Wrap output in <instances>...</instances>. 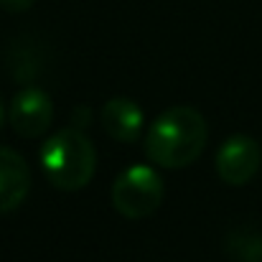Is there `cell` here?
<instances>
[{
    "label": "cell",
    "mask_w": 262,
    "mask_h": 262,
    "mask_svg": "<svg viewBox=\"0 0 262 262\" xmlns=\"http://www.w3.org/2000/svg\"><path fill=\"white\" fill-rule=\"evenodd\" d=\"M209 140V125L206 117L193 107H171L161 112L148 133H145V156L150 163L178 171L191 166L206 148Z\"/></svg>",
    "instance_id": "6da1fadb"
},
{
    "label": "cell",
    "mask_w": 262,
    "mask_h": 262,
    "mask_svg": "<svg viewBox=\"0 0 262 262\" xmlns=\"http://www.w3.org/2000/svg\"><path fill=\"white\" fill-rule=\"evenodd\" d=\"M41 168L59 191H82L97 171V150L84 130L64 127L41 145Z\"/></svg>",
    "instance_id": "7a4b0ae2"
},
{
    "label": "cell",
    "mask_w": 262,
    "mask_h": 262,
    "mask_svg": "<svg viewBox=\"0 0 262 262\" xmlns=\"http://www.w3.org/2000/svg\"><path fill=\"white\" fill-rule=\"evenodd\" d=\"M166 196V183L161 173L145 163L125 168L112 183V206L125 219H148L153 216Z\"/></svg>",
    "instance_id": "3957f363"
},
{
    "label": "cell",
    "mask_w": 262,
    "mask_h": 262,
    "mask_svg": "<svg viewBox=\"0 0 262 262\" xmlns=\"http://www.w3.org/2000/svg\"><path fill=\"white\" fill-rule=\"evenodd\" d=\"M216 176L229 186H245L250 183L262 166V148L260 143L245 133L229 135L219 150H216Z\"/></svg>",
    "instance_id": "277c9868"
},
{
    "label": "cell",
    "mask_w": 262,
    "mask_h": 262,
    "mask_svg": "<svg viewBox=\"0 0 262 262\" xmlns=\"http://www.w3.org/2000/svg\"><path fill=\"white\" fill-rule=\"evenodd\" d=\"M8 122L18 138L33 140L49 133L54 122V102L38 87H23L8 104Z\"/></svg>",
    "instance_id": "5b68a950"
},
{
    "label": "cell",
    "mask_w": 262,
    "mask_h": 262,
    "mask_svg": "<svg viewBox=\"0 0 262 262\" xmlns=\"http://www.w3.org/2000/svg\"><path fill=\"white\" fill-rule=\"evenodd\" d=\"M31 191V168L26 158L8 148L0 145V214L15 211Z\"/></svg>",
    "instance_id": "8992f818"
},
{
    "label": "cell",
    "mask_w": 262,
    "mask_h": 262,
    "mask_svg": "<svg viewBox=\"0 0 262 262\" xmlns=\"http://www.w3.org/2000/svg\"><path fill=\"white\" fill-rule=\"evenodd\" d=\"M102 127L104 133L117 140V143H135L143 135L145 127V115L138 102L130 97H112L102 104Z\"/></svg>",
    "instance_id": "52a82bcc"
},
{
    "label": "cell",
    "mask_w": 262,
    "mask_h": 262,
    "mask_svg": "<svg viewBox=\"0 0 262 262\" xmlns=\"http://www.w3.org/2000/svg\"><path fill=\"white\" fill-rule=\"evenodd\" d=\"M229 250L234 255V262H262V237L257 234L234 237Z\"/></svg>",
    "instance_id": "ba28073f"
},
{
    "label": "cell",
    "mask_w": 262,
    "mask_h": 262,
    "mask_svg": "<svg viewBox=\"0 0 262 262\" xmlns=\"http://www.w3.org/2000/svg\"><path fill=\"white\" fill-rule=\"evenodd\" d=\"M36 0H0V5L8 10V13H26Z\"/></svg>",
    "instance_id": "9c48e42d"
},
{
    "label": "cell",
    "mask_w": 262,
    "mask_h": 262,
    "mask_svg": "<svg viewBox=\"0 0 262 262\" xmlns=\"http://www.w3.org/2000/svg\"><path fill=\"white\" fill-rule=\"evenodd\" d=\"M5 117H8V110L3 107V102H0V130H3V122H5Z\"/></svg>",
    "instance_id": "30bf717a"
}]
</instances>
